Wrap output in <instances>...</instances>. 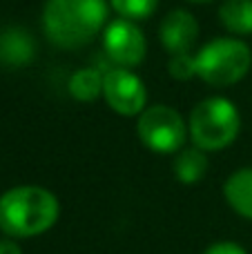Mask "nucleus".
Instances as JSON below:
<instances>
[{"instance_id": "nucleus-13", "label": "nucleus", "mask_w": 252, "mask_h": 254, "mask_svg": "<svg viewBox=\"0 0 252 254\" xmlns=\"http://www.w3.org/2000/svg\"><path fill=\"white\" fill-rule=\"evenodd\" d=\"M221 22L241 36L252 34V0H226L219 9Z\"/></svg>"}, {"instance_id": "nucleus-12", "label": "nucleus", "mask_w": 252, "mask_h": 254, "mask_svg": "<svg viewBox=\"0 0 252 254\" xmlns=\"http://www.w3.org/2000/svg\"><path fill=\"white\" fill-rule=\"evenodd\" d=\"M103 78H105V76L98 69H94V67H83V69L71 74L69 94L80 103L96 101L103 92Z\"/></svg>"}, {"instance_id": "nucleus-11", "label": "nucleus", "mask_w": 252, "mask_h": 254, "mask_svg": "<svg viewBox=\"0 0 252 254\" xmlns=\"http://www.w3.org/2000/svg\"><path fill=\"white\" fill-rule=\"evenodd\" d=\"M208 172V156L199 147H188L174 158V174L181 183H196Z\"/></svg>"}, {"instance_id": "nucleus-16", "label": "nucleus", "mask_w": 252, "mask_h": 254, "mask_svg": "<svg viewBox=\"0 0 252 254\" xmlns=\"http://www.w3.org/2000/svg\"><path fill=\"white\" fill-rule=\"evenodd\" d=\"M203 254H248L239 243H232V241H219L214 246H210Z\"/></svg>"}, {"instance_id": "nucleus-15", "label": "nucleus", "mask_w": 252, "mask_h": 254, "mask_svg": "<svg viewBox=\"0 0 252 254\" xmlns=\"http://www.w3.org/2000/svg\"><path fill=\"white\" fill-rule=\"evenodd\" d=\"M170 74L179 80H188L196 74V58L190 56V54H174L170 58Z\"/></svg>"}, {"instance_id": "nucleus-6", "label": "nucleus", "mask_w": 252, "mask_h": 254, "mask_svg": "<svg viewBox=\"0 0 252 254\" xmlns=\"http://www.w3.org/2000/svg\"><path fill=\"white\" fill-rule=\"evenodd\" d=\"M103 47L119 67H136L145 58V36L127 18H116L103 31Z\"/></svg>"}, {"instance_id": "nucleus-8", "label": "nucleus", "mask_w": 252, "mask_h": 254, "mask_svg": "<svg viewBox=\"0 0 252 254\" xmlns=\"http://www.w3.org/2000/svg\"><path fill=\"white\" fill-rule=\"evenodd\" d=\"M159 36H161L163 47L172 56L174 54H186L194 45L196 36H199V22L186 9H172L161 20Z\"/></svg>"}, {"instance_id": "nucleus-10", "label": "nucleus", "mask_w": 252, "mask_h": 254, "mask_svg": "<svg viewBox=\"0 0 252 254\" xmlns=\"http://www.w3.org/2000/svg\"><path fill=\"white\" fill-rule=\"evenodd\" d=\"M223 194L237 214L252 221V167H241L228 176Z\"/></svg>"}, {"instance_id": "nucleus-4", "label": "nucleus", "mask_w": 252, "mask_h": 254, "mask_svg": "<svg viewBox=\"0 0 252 254\" xmlns=\"http://www.w3.org/2000/svg\"><path fill=\"white\" fill-rule=\"evenodd\" d=\"M196 74L214 87L241 80L250 69L252 52L244 40L237 38H214L201 47L196 54Z\"/></svg>"}, {"instance_id": "nucleus-1", "label": "nucleus", "mask_w": 252, "mask_h": 254, "mask_svg": "<svg viewBox=\"0 0 252 254\" xmlns=\"http://www.w3.org/2000/svg\"><path fill=\"white\" fill-rule=\"evenodd\" d=\"M58 198L40 185H18L0 196V230L7 237L29 239L58 221Z\"/></svg>"}, {"instance_id": "nucleus-9", "label": "nucleus", "mask_w": 252, "mask_h": 254, "mask_svg": "<svg viewBox=\"0 0 252 254\" xmlns=\"http://www.w3.org/2000/svg\"><path fill=\"white\" fill-rule=\"evenodd\" d=\"M36 45L34 38L20 27H11V29L0 31V58L11 67H20L34 58Z\"/></svg>"}, {"instance_id": "nucleus-14", "label": "nucleus", "mask_w": 252, "mask_h": 254, "mask_svg": "<svg viewBox=\"0 0 252 254\" xmlns=\"http://www.w3.org/2000/svg\"><path fill=\"white\" fill-rule=\"evenodd\" d=\"M110 2L121 13V18L141 20V18H150L154 13L159 0H110Z\"/></svg>"}, {"instance_id": "nucleus-17", "label": "nucleus", "mask_w": 252, "mask_h": 254, "mask_svg": "<svg viewBox=\"0 0 252 254\" xmlns=\"http://www.w3.org/2000/svg\"><path fill=\"white\" fill-rule=\"evenodd\" d=\"M0 254H22L18 243H13L11 239H0Z\"/></svg>"}, {"instance_id": "nucleus-3", "label": "nucleus", "mask_w": 252, "mask_h": 254, "mask_svg": "<svg viewBox=\"0 0 252 254\" xmlns=\"http://www.w3.org/2000/svg\"><path fill=\"white\" fill-rule=\"evenodd\" d=\"M239 110L223 96H210L190 112V136L199 149H221L239 134Z\"/></svg>"}, {"instance_id": "nucleus-7", "label": "nucleus", "mask_w": 252, "mask_h": 254, "mask_svg": "<svg viewBox=\"0 0 252 254\" xmlns=\"http://www.w3.org/2000/svg\"><path fill=\"white\" fill-rule=\"evenodd\" d=\"M103 94L112 110L123 116H136L147 101V89L136 74L123 67H114L103 78Z\"/></svg>"}, {"instance_id": "nucleus-18", "label": "nucleus", "mask_w": 252, "mask_h": 254, "mask_svg": "<svg viewBox=\"0 0 252 254\" xmlns=\"http://www.w3.org/2000/svg\"><path fill=\"white\" fill-rule=\"evenodd\" d=\"M190 2H210V0H190Z\"/></svg>"}, {"instance_id": "nucleus-2", "label": "nucleus", "mask_w": 252, "mask_h": 254, "mask_svg": "<svg viewBox=\"0 0 252 254\" xmlns=\"http://www.w3.org/2000/svg\"><path fill=\"white\" fill-rule=\"evenodd\" d=\"M107 20L105 0H47L43 29L54 45L76 49L87 45Z\"/></svg>"}, {"instance_id": "nucleus-5", "label": "nucleus", "mask_w": 252, "mask_h": 254, "mask_svg": "<svg viewBox=\"0 0 252 254\" xmlns=\"http://www.w3.org/2000/svg\"><path fill=\"white\" fill-rule=\"evenodd\" d=\"M138 138L150 149L161 154L179 152V147L186 140V123L181 114L168 105H152L141 114L136 123Z\"/></svg>"}]
</instances>
